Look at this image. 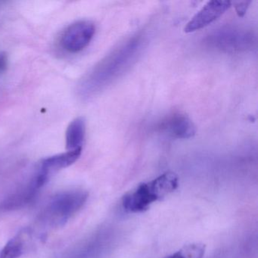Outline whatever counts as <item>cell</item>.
Wrapping results in <instances>:
<instances>
[{
    "label": "cell",
    "instance_id": "8992f818",
    "mask_svg": "<svg viewBox=\"0 0 258 258\" xmlns=\"http://www.w3.org/2000/svg\"><path fill=\"white\" fill-rule=\"evenodd\" d=\"M253 37L248 31L239 28H226L214 33L211 43L216 47L229 52L245 50L253 44Z\"/></svg>",
    "mask_w": 258,
    "mask_h": 258
},
{
    "label": "cell",
    "instance_id": "30bf717a",
    "mask_svg": "<svg viewBox=\"0 0 258 258\" xmlns=\"http://www.w3.org/2000/svg\"><path fill=\"white\" fill-rule=\"evenodd\" d=\"M85 137V119L82 117H77L71 122L66 131V142L68 150H83Z\"/></svg>",
    "mask_w": 258,
    "mask_h": 258
},
{
    "label": "cell",
    "instance_id": "ba28073f",
    "mask_svg": "<svg viewBox=\"0 0 258 258\" xmlns=\"http://www.w3.org/2000/svg\"><path fill=\"white\" fill-rule=\"evenodd\" d=\"M160 129L168 137L179 140L191 138L196 134V126L192 120L182 112H175L167 116L161 122Z\"/></svg>",
    "mask_w": 258,
    "mask_h": 258
},
{
    "label": "cell",
    "instance_id": "7a4b0ae2",
    "mask_svg": "<svg viewBox=\"0 0 258 258\" xmlns=\"http://www.w3.org/2000/svg\"><path fill=\"white\" fill-rule=\"evenodd\" d=\"M88 193L84 190L62 191L52 198L43 210L41 217L49 226H63L87 202Z\"/></svg>",
    "mask_w": 258,
    "mask_h": 258
},
{
    "label": "cell",
    "instance_id": "5bb4252c",
    "mask_svg": "<svg viewBox=\"0 0 258 258\" xmlns=\"http://www.w3.org/2000/svg\"><path fill=\"white\" fill-rule=\"evenodd\" d=\"M8 55L6 52H0V74L6 72L8 68Z\"/></svg>",
    "mask_w": 258,
    "mask_h": 258
},
{
    "label": "cell",
    "instance_id": "52a82bcc",
    "mask_svg": "<svg viewBox=\"0 0 258 258\" xmlns=\"http://www.w3.org/2000/svg\"><path fill=\"white\" fill-rule=\"evenodd\" d=\"M230 6L231 3L229 1L208 2L186 24L184 31L191 33L206 28L223 16Z\"/></svg>",
    "mask_w": 258,
    "mask_h": 258
},
{
    "label": "cell",
    "instance_id": "4fadbf2b",
    "mask_svg": "<svg viewBox=\"0 0 258 258\" xmlns=\"http://www.w3.org/2000/svg\"><path fill=\"white\" fill-rule=\"evenodd\" d=\"M250 4V1L248 2H238L235 4V11L238 16H243L247 12L249 4Z\"/></svg>",
    "mask_w": 258,
    "mask_h": 258
},
{
    "label": "cell",
    "instance_id": "9c48e42d",
    "mask_svg": "<svg viewBox=\"0 0 258 258\" xmlns=\"http://www.w3.org/2000/svg\"><path fill=\"white\" fill-rule=\"evenodd\" d=\"M82 150L68 151L45 158L40 162L38 169L51 176L55 172L66 168L76 162L81 157Z\"/></svg>",
    "mask_w": 258,
    "mask_h": 258
},
{
    "label": "cell",
    "instance_id": "7c38bea8",
    "mask_svg": "<svg viewBox=\"0 0 258 258\" xmlns=\"http://www.w3.org/2000/svg\"><path fill=\"white\" fill-rule=\"evenodd\" d=\"M205 252V244L197 243L184 246L182 249L166 258H203Z\"/></svg>",
    "mask_w": 258,
    "mask_h": 258
},
{
    "label": "cell",
    "instance_id": "5b68a950",
    "mask_svg": "<svg viewBox=\"0 0 258 258\" xmlns=\"http://www.w3.org/2000/svg\"><path fill=\"white\" fill-rule=\"evenodd\" d=\"M96 26L90 21H79L68 27L61 37L63 49L71 53H77L85 49L93 40Z\"/></svg>",
    "mask_w": 258,
    "mask_h": 258
},
{
    "label": "cell",
    "instance_id": "3957f363",
    "mask_svg": "<svg viewBox=\"0 0 258 258\" xmlns=\"http://www.w3.org/2000/svg\"><path fill=\"white\" fill-rule=\"evenodd\" d=\"M140 43L139 39L130 40L103 60L90 78L96 83L95 87H103L122 73L138 53Z\"/></svg>",
    "mask_w": 258,
    "mask_h": 258
},
{
    "label": "cell",
    "instance_id": "8fae6325",
    "mask_svg": "<svg viewBox=\"0 0 258 258\" xmlns=\"http://www.w3.org/2000/svg\"><path fill=\"white\" fill-rule=\"evenodd\" d=\"M25 249V242L22 235H18L10 239L0 250V258H19Z\"/></svg>",
    "mask_w": 258,
    "mask_h": 258
},
{
    "label": "cell",
    "instance_id": "6da1fadb",
    "mask_svg": "<svg viewBox=\"0 0 258 258\" xmlns=\"http://www.w3.org/2000/svg\"><path fill=\"white\" fill-rule=\"evenodd\" d=\"M177 175L166 172L153 180L140 184L134 191L125 195L122 201L126 211L132 213L147 211L151 205L173 192L179 183Z\"/></svg>",
    "mask_w": 258,
    "mask_h": 258
},
{
    "label": "cell",
    "instance_id": "277c9868",
    "mask_svg": "<svg viewBox=\"0 0 258 258\" xmlns=\"http://www.w3.org/2000/svg\"><path fill=\"white\" fill-rule=\"evenodd\" d=\"M49 176L37 169L32 178L0 205L1 211H13L29 205L35 199L39 191L47 183Z\"/></svg>",
    "mask_w": 258,
    "mask_h": 258
}]
</instances>
